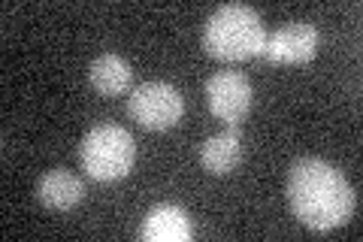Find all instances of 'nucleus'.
<instances>
[{"instance_id": "1", "label": "nucleus", "mask_w": 363, "mask_h": 242, "mask_svg": "<svg viewBox=\"0 0 363 242\" xmlns=\"http://www.w3.org/2000/svg\"><path fill=\"white\" fill-rule=\"evenodd\" d=\"M288 200L300 221L327 233L342 227L354 215V188L342 176V170L327 164L321 158H300L288 172Z\"/></svg>"}, {"instance_id": "2", "label": "nucleus", "mask_w": 363, "mask_h": 242, "mask_svg": "<svg viewBox=\"0 0 363 242\" xmlns=\"http://www.w3.org/2000/svg\"><path fill=\"white\" fill-rule=\"evenodd\" d=\"M203 49L218 61H248L264 55L267 31L255 6L224 4L215 9L203 28Z\"/></svg>"}, {"instance_id": "3", "label": "nucleus", "mask_w": 363, "mask_h": 242, "mask_svg": "<svg viewBox=\"0 0 363 242\" xmlns=\"http://www.w3.org/2000/svg\"><path fill=\"white\" fill-rule=\"evenodd\" d=\"M79 164L94 182H118L136 164V140L118 124H97L79 145Z\"/></svg>"}, {"instance_id": "4", "label": "nucleus", "mask_w": 363, "mask_h": 242, "mask_svg": "<svg viewBox=\"0 0 363 242\" xmlns=\"http://www.w3.org/2000/svg\"><path fill=\"white\" fill-rule=\"evenodd\" d=\"M128 112L145 131H169L185 115V100L169 82H143L133 88Z\"/></svg>"}, {"instance_id": "5", "label": "nucleus", "mask_w": 363, "mask_h": 242, "mask_svg": "<svg viewBox=\"0 0 363 242\" xmlns=\"http://www.w3.org/2000/svg\"><path fill=\"white\" fill-rule=\"evenodd\" d=\"M255 91L245 73L218 70L206 79V103L215 119H221L227 128H236L248 112H252Z\"/></svg>"}, {"instance_id": "6", "label": "nucleus", "mask_w": 363, "mask_h": 242, "mask_svg": "<svg viewBox=\"0 0 363 242\" xmlns=\"http://www.w3.org/2000/svg\"><path fill=\"white\" fill-rule=\"evenodd\" d=\"M264 55L272 64H285V67L309 64L318 55V28L312 21H291V25L279 28L267 40Z\"/></svg>"}, {"instance_id": "7", "label": "nucleus", "mask_w": 363, "mask_h": 242, "mask_svg": "<svg viewBox=\"0 0 363 242\" xmlns=\"http://www.w3.org/2000/svg\"><path fill=\"white\" fill-rule=\"evenodd\" d=\"M37 200L52 212H70L85 200V182L70 170H49L37 182Z\"/></svg>"}, {"instance_id": "8", "label": "nucleus", "mask_w": 363, "mask_h": 242, "mask_svg": "<svg viewBox=\"0 0 363 242\" xmlns=\"http://www.w3.org/2000/svg\"><path fill=\"white\" fill-rule=\"evenodd\" d=\"M191 236H194V230H191L188 212L173 203H161L149 209L140 227V239H149V242H188Z\"/></svg>"}, {"instance_id": "9", "label": "nucleus", "mask_w": 363, "mask_h": 242, "mask_svg": "<svg viewBox=\"0 0 363 242\" xmlns=\"http://www.w3.org/2000/svg\"><path fill=\"white\" fill-rule=\"evenodd\" d=\"M240 160H242V143L233 128L209 136V140L200 145V164L206 172H212V176H230V172L240 167Z\"/></svg>"}, {"instance_id": "10", "label": "nucleus", "mask_w": 363, "mask_h": 242, "mask_svg": "<svg viewBox=\"0 0 363 242\" xmlns=\"http://www.w3.org/2000/svg\"><path fill=\"white\" fill-rule=\"evenodd\" d=\"M88 82L94 91H100V94L106 97H116V94H124V91L130 88L133 82V70L130 64L124 61L121 55H100L91 61L88 67Z\"/></svg>"}]
</instances>
